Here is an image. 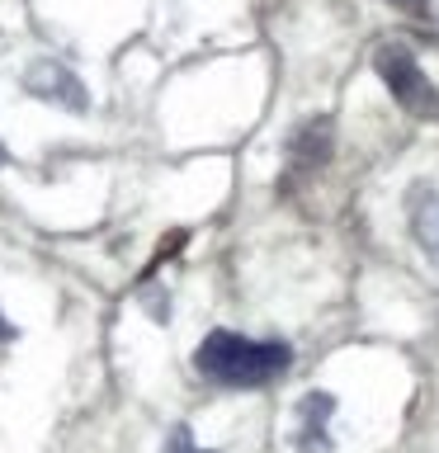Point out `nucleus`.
Returning a JSON list of instances; mask_svg holds the SVG:
<instances>
[{
    "mask_svg": "<svg viewBox=\"0 0 439 453\" xmlns=\"http://www.w3.org/2000/svg\"><path fill=\"white\" fill-rule=\"evenodd\" d=\"M293 364V349L283 340H246L236 331H212L194 349V368L222 388H265Z\"/></svg>",
    "mask_w": 439,
    "mask_h": 453,
    "instance_id": "nucleus-1",
    "label": "nucleus"
},
{
    "mask_svg": "<svg viewBox=\"0 0 439 453\" xmlns=\"http://www.w3.org/2000/svg\"><path fill=\"white\" fill-rule=\"evenodd\" d=\"M374 71L388 85V95L416 119H439V90L430 85V76L420 71L416 52L402 48V42H382L374 52Z\"/></svg>",
    "mask_w": 439,
    "mask_h": 453,
    "instance_id": "nucleus-2",
    "label": "nucleus"
},
{
    "mask_svg": "<svg viewBox=\"0 0 439 453\" xmlns=\"http://www.w3.org/2000/svg\"><path fill=\"white\" fill-rule=\"evenodd\" d=\"M331 411H335L331 392H307L303 396V406H297V416H303V434H297V444H303V453H331V434H326Z\"/></svg>",
    "mask_w": 439,
    "mask_h": 453,
    "instance_id": "nucleus-3",
    "label": "nucleus"
},
{
    "mask_svg": "<svg viewBox=\"0 0 439 453\" xmlns=\"http://www.w3.org/2000/svg\"><path fill=\"white\" fill-rule=\"evenodd\" d=\"M28 90L42 95V99H57V104L66 99L71 109H85V90L76 85V76H71L66 66H48V62L34 66V71H28Z\"/></svg>",
    "mask_w": 439,
    "mask_h": 453,
    "instance_id": "nucleus-4",
    "label": "nucleus"
},
{
    "mask_svg": "<svg viewBox=\"0 0 439 453\" xmlns=\"http://www.w3.org/2000/svg\"><path fill=\"white\" fill-rule=\"evenodd\" d=\"M411 226H416V241L425 246V255L439 265V194H420L416 208H411Z\"/></svg>",
    "mask_w": 439,
    "mask_h": 453,
    "instance_id": "nucleus-5",
    "label": "nucleus"
},
{
    "mask_svg": "<svg viewBox=\"0 0 439 453\" xmlns=\"http://www.w3.org/2000/svg\"><path fill=\"white\" fill-rule=\"evenodd\" d=\"M293 156L303 165H321L326 156H331V119H317V123H307L303 133L293 137Z\"/></svg>",
    "mask_w": 439,
    "mask_h": 453,
    "instance_id": "nucleus-6",
    "label": "nucleus"
},
{
    "mask_svg": "<svg viewBox=\"0 0 439 453\" xmlns=\"http://www.w3.org/2000/svg\"><path fill=\"white\" fill-rule=\"evenodd\" d=\"M166 453H212V449H198L194 439H189V430H175L170 434V449Z\"/></svg>",
    "mask_w": 439,
    "mask_h": 453,
    "instance_id": "nucleus-7",
    "label": "nucleus"
},
{
    "mask_svg": "<svg viewBox=\"0 0 439 453\" xmlns=\"http://www.w3.org/2000/svg\"><path fill=\"white\" fill-rule=\"evenodd\" d=\"M0 340H14V326H5V321H0Z\"/></svg>",
    "mask_w": 439,
    "mask_h": 453,
    "instance_id": "nucleus-8",
    "label": "nucleus"
}]
</instances>
